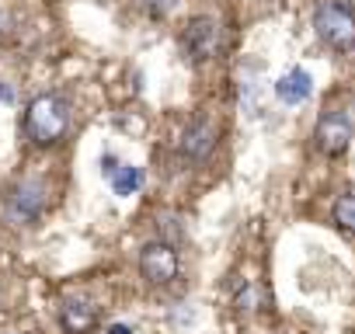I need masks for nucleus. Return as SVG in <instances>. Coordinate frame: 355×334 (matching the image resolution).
I'll return each instance as SVG.
<instances>
[{
    "label": "nucleus",
    "instance_id": "9",
    "mask_svg": "<svg viewBox=\"0 0 355 334\" xmlns=\"http://www.w3.org/2000/svg\"><path fill=\"white\" fill-rule=\"evenodd\" d=\"M310 91H313V80H310V73L303 67H293L289 73H282L275 80V98L282 105H303L310 98Z\"/></svg>",
    "mask_w": 355,
    "mask_h": 334
},
{
    "label": "nucleus",
    "instance_id": "14",
    "mask_svg": "<svg viewBox=\"0 0 355 334\" xmlns=\"http://www.w3.org/2000/svg\"><path fill=\"white\" fill-rule=\"evenodd\" d=\"M115 167H119V160H115V157H101V171H105L108 178L115 175Z\"/></svg>",
    "mask_w": 355,
    "mask_h": 334
},
{
    "label": "nucleus",
    "instance_id": "12",
    "mask_svg": "<svg viewBox=\"0 0 355 334\" xmlns=\"http://www.w3.org/2000/svg\"><path fill=\"white\" fill-rule=\"evenodd\" d=\"M182 0H139V8L146 11V15H153V18H164V15H171Z\"/></svg>",
    "mask_w": 355,
    "mask_h": 334
},
{
    "label": "nucleus",
    "instance_id": "7",
    "mask_svg": "<svg viewBox=\"0 0 355 334\" xmlns=\"http://www.w3.org/2000/svg\"><path fill=\"white\" fill-rule=\"evenodd\" d=\"M182 157L185 160H192V164H199V160H206L209 153H213V146H216V125L209 122V118H196L185 132H182Z\"/></svg>",
    "mask_w": 355,
    "mask_h": 334
},
{
    "label": "nucleus",
    "instance_id": "16",
    "mask_svg": "<svg viewBox=\"0 0 355 334\" xmlns=\"http://www.w3.org/2000/svg\"><path fill=\"white\" fill-rule=\"evenodd\" d=\"M108 334H136V331H132L129 324H112V327H108Z\"/></svg>",
    "mask_w": 355,
    "mask_h": 334
},
{
    "label": "nucleus",
    "instance_id": "11",
    "mask_svg": "<svg viewBox=\"0 0 355 334\" xmlns=\"http://www.w3.org/2000/svg\"><path fill=\"white\" fill-rule=\"evenodd\" d=\"M331 216H334V223H338L345 234H355V195H341V199L334 202Z\"/></svg>",
    "mask_w": 355,
    "mask_h": 334
},
{
    "label": "nucleus",
    "instance_id": "10",
    "mask_svg": "<svg viewBox=\"0 0 355 334\" xmlns=\"http://www.w3.org/2000/svg\"><path fill=\"white\" fill-rule=\"evenodd\" d=\"M112 182V192L115 195H136L139 192V185H143V171H139V167H132V164H119L115 167V175L108 178Z\"/></svg>",
    "mask_w": 355,
    "mask_h": 334
},
{
    "label": "nucleus",
    "instance_id": "5",
    "mask_svg": "<svg viewBox=\"0 0 355 334\" xmlns=\"http://www.w3.org/2000/svg\"><path fill=\"white\" fill-rule=\"evenodd\" d=\"M178 251L167 244V240H150L143 251H139V275L150 282V285H167L178 279Z\"/></svg>",
    "mask_w": 355,
    "mask_h": 334
},
{
    "label": "nucleus",
    "instance_id": "15",
    "mask_svg": "<svg viewBox=\"0 0 355 334\" xmlns=\"http://www.w3.org/2000/svg\"><path fill=\"white\" fill-rule=\"evenodd\" d=\"M8 101H15V91H11V84L0 80V105H8Z\"/></svg>",
    "mask_w": 355,
    "mask_h": 334
},
{
    "label": "nucleus",
    "instance_id": "6",
    "mask_svg": "<svg viewBox=\"0 0 355 334\" xmlns=\"http://www.w3.org/2000/svg\"><path fill=\"white\" fill-rule=\"evenodd\" d=\"M352 136H355V125H352V118L345 112H324L317 129H313V143L327 157H341L348 150Z\"/></svg>",
    "mask_w": 355,
    "mask_h": 334
},
{
    "label": "nucleus",
    "instance_id": "1",
    "mask_svg": "<svg viewBox=\"0 0 355 334\" xmlns=\"http://www.w3.org/2000/svg\"><path fill=\"white\" fill-rule=\"evenodd\" d=\"M70 132V105L60 94H39L25 108V136L35 146H56Z\"/></svg>",
    "mask_w": 355,
    "mask_h": 334
},
{
    "label": "nucleus",
    "instance_id": "4",
    "mask_svg": "<svg viewBox=\"0 0 355 334\" xmlns=\"http://www.w3.org/2000/svg\"><path fill=\"white\" fill-rule=\"evenodd\" d=\"M182 46H185V53H189L196 63L213 60V56L220 53V46H223V28H220V21L209 18V15L192 18V21L185 25V32H182Z\"/></svg>",
    "mask_w": 355,
    "mask_h": 334
},
{
    "label": "nucleus",
    "instance_id": "8",
    "mask_svg": "<svg viewBox=\"0 0 355 334\" xmlns=\"http://www.w3.org/2000/svg\"><path fill=\"white\" fill-rule=\"evenodd\" d=\"M60 324L67 334H87L98 324V310L87 299H63L60 306Z\"/></svg>",
    "mask_w": 355,
    "mask_h": 334
},
{
    "label": "nucleus",
    "instance_id": "2",
    "mask_svg": "<svg viewBox=\"0 0 355 334\" xmlns=\"http://www.w3.org/2000/svg\"><path fill=\"white\" fill-rule=\"evenodd\" d=\"M313 28L324 46H331L338 53L355 49V11L348 4H341V0H320L313 11Z\"/></svg>",
    "mask_w": 355,
    "mask_h": 334
},
{
    "label": "nucleus",
    "instance_id": "13",
    "mask_svg": "<svg viewBox=\"0 0 355 334\" xmlns=\"http://www.w3.org/2000/svg\"><path fill=\"white\" fill-rule=\"evenodd\" d=\"M11 32H15V18H11V11L0 8V39H8Z\"/></svg>",
    "mask_w": 355,
    "mask_h": 334
},
{
    "label": "nucleus",
    "instance_id": "3",
    "mask_svg": "<svg viewBox=\"0 0 355 334\" xmlns=\"http://www.w3.org/2000/svg\"><path fill=\"white\" fill-rule=\"evenodd\" d=\"M46 202H49V192L42 182H18L8 188L4 195V216L15 223V227H28L35 223L42 213H46Z\"/></svg>",
    "mask_w": 355,
    "mask_h": 334
}]
</instances>
